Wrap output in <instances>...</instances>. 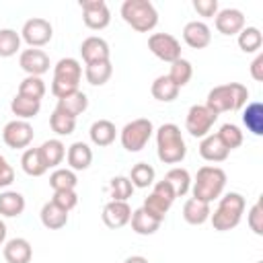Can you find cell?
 I'll use <instances>...</instances> for the list:
<instances>
[{
  "instance_id": "1",
  "label": "cell",
  "mask_w": 263,
  "mask_h": 263,
  "mask_svg": "<svg viewBox=\"0 0 263 263\" xmlns=\"http://www.w3.org/2000/svg\"><path fill=\"white\" fill-rule=\"evenodd\" d=\"M247 99H249V90H247L245 84L228 82V84L214 86L208 92L205 107L212 113L220 115V113H228V111H240L247 105Z\"/></svg>"
},
{
  "instance_id": "2",
  "label": "cell",
  "mask_w": 263,
  "mask_h": 263,
  "mask_svg": "<svg viewBox=\"0 0 263 263\" xmlns=\"http://www.w3.org/2000/svg\"><path fill=\"white\" fill-rule=\"evenodd\" d=\"M226 187V173L220 166L205 164L197 171L195 179H191V195L199 201L212 203L214 199H220L222 191Z\"/></svg>"
},
{
  "instance_id": "3",
  "label": "cell",
  "mask_w": 263,
  "mask_h": 263,
  "mask_svg": "<svg viewBox=\"0 0 263 263\" xmlns=\"http://www.w3.org/2000/svg\"><path fill=\"white\" fill-rule=\"evenodd\" d=\"M156 154H158V160L164 164H179L185 158L187 146L179 125L162 123L156 129Z\"/></svg>"
},
{
  "instance_id": "4",
  "label": "cell",
  "mask_w": 263,
  "mask_h": 263,
  "mask_svg": "<svg viewBox=\"0 0 263 263\" xmlns=\"http://www.w3.org/2000/svg\"><path fill=\"white\" fill-rule=\"evenodd\" d=\"M242 214H245V197L236 191H230L226 195H220L218 208L210 216V222H212L214 230L226 232L240 224Z\"/></svg>"
},
{
  "instance_id": "5",
  "label": "cell",
  "mask_w": 263,
  "mask_h": 263,
  "mask_svg": "<svg viewBox=\"0 0 263 263\" xmlns=\"http://www.w3.org/2000/svg\"><path fill=\"white\" fill-rule=\"evenodd\" d=\"M82 78V66L76 58H62L53 66V80H51V92L58 99H64L78 90Z\"/></svg>"
},
{
  "instance_id": "6",
  "label": "cell",
  "mask_w": 263,
  "mask_h": 263,
  "mask_svg": "<svg viewBox=\"0 0 263 263\" xmlns=\"http://www.w3.org/2000/svg\"><path fill=\"white\" fill-rule=\"evenodd\" d=\"M121 18L138 33H148L158 25V12L150 0H125L121 4Z\"/></svg>"
},
{
  "instance_id": "7",
  "label": "cell",
  "mask_w": 263,
  "mask_h": 263,
  "mask_svg": "<svg viewBox=\"0 0 263 263\" xmlns=\"http://www.w3.org/2000/svg\"><path fill=\"white\" fill-rule=\"evenodd\" d=\"M154 134V125L150 119L146 117H138L129 123L123 125L121 134H119V140H121V146L127 150V152H140L146 148L148 140L152 138Z\"/></svg>"
},
{
  "instance_id": "8",
  "label": "cell",
  "mask_w": 263,
  "mask_h": 263,
  "mask_svg": "<svg viewBox=\"0 0 263 263\" xmlns=\"http://www.w3.org/2000/svg\"><path fill=\"white\" fill-rule=\"evenodd\" d=\"M53 37V27L49 21L41 18V16H33L29 18L25 25H23V31H21V39L29 45V47H43L51 41Z\"/></svg>"
},
{
  "instance_id": "9",
  "label": "cell",
  "mask_w": 263,
  "mask_h": 263,
  "mask_svg": "<svg viewBox=\"0 0 263 263\" xmlns=\"http://www.w3.org/2000/svg\"><path fill=\"white\" fill-rule=\"evenodd\" d=\"M148 49L162 62H177L181 58V43L171 33H152L148 37Z\"/></svg>"
},
{
  "instance_id": "10",
  "label": "cell",
  "mask_w": 263,
  "mask_h": 263,
  "mask_svg": "<svg viewBox=\"0 0 263 263\" xmlns=\"http://www.w3.org/2000/svg\"><path fill=\"white\" fill-rule=\"evenodd\" d=\"M218 115L212 113L205 105H193L189 111H187V117H185V129L193 136V138H205L212 129V125L216 123Z\"/></svg>"
},
{
  "instance_id": "11",
  "label": "cell",
  "mask_w": 263,
  "mask_h": 263,
  "mask_svg": "<svg viewBox=\"0 0 263 263\" xmlns=\"http://www.w3.org/2000/svg\"><path fill=\"white\" fill-rule=\"evenodd\" d=\"M33 125L29 121H23V119H12L4 125L2 129V140L8 148L12 150H23L27 148L31 142H33Z\"/></svg>"
},
{
  "instance_id": "12",
  "label": "cell",
  "mask_w": 263,
  "mask_h": 263,
  "mask_svg": "<svg viewBox=\"0 0 263 263\" xmlns=\"http://www.w3.org/2000/svg\"><path fill=\"white\" fill-rule=\"evenodd\" d=\"M80 8H82V21L88 29L101 31L109 27L111 10L105 0H80Z\"/></svg>"
},
{
  "instance_id": "13",
  "label": "cell",
  "mask_w": 263,
  "mask_h": 263,
  "mask_svg": "<svg viewBox=\"0 0 263 263\" xmlns=\"http://www.w3.org/2000/svg\"><path fill=\"white\" fill-rule=\"evenodd\" d=\"M18 66L27 72V76H41L49 70V55L43 49H23L18 55Z\"/></svg>"
},
{
  "instance_id": "14",
  "label": "cell",
  "mask_w": 263,
  "mask_h": 263,
  "mask_svg": "<svg viewBox=\"0 0 263 263\" xmlns=\"http://www.w3.org/2000/svg\"><path fill=\"white\" fill-rule=\"evenodd\" d=\"M183 41L191 49H203L212 41V31L203 21H189L183 27Z\"/></svg>"
},
{
  "instance_id": "15",
  "label": "cell",
  "mask_w": 263,
  "mask_h": 263,
  "mask_svg": "<svg viewBox=\"0 0 263 263\" xmlns=\"http://www.w3.org/2000/svg\"><path fill=\"white\" fill-rule=\"evenodd\" d=\"M80 53H82V60L86 64H95V62H107L111 58V49H109V43L103 39V37H97V35H90L82 41L80 45Z\"/></svg>"
},
{
  "instance_id": "16",
  "label": "cell",
  "mask_w": 263,
  "mask_h": 263,
  "mask_svg": "<svg viewBox=\"0 0 263 263\" xmlns=\"http://www.w3.org/2000/svg\"><path fill=\"white\" fill-rule=\"evenodd\" d=\"M103 222L107 228H123L129 218H132V208L127 201H109L105 208H103V214H101Z\"/></svg>"
},
{
  "instance_id": "17",
  "label": "cell",
  "mask_w": 263,
  "mask_h": 263,
  "mask_svg": "<svg viewBox=\"0 0 263 263\" xmlns=\"http://www.w3.org/2000/svg\"><path fill=\"white\" fill-rule=\"evenodd\" d=\"M216 29L222 35H238L245 29V14L238 8H224L216 14Z\"/></svg>"
},
{
  "instance_id": "18",
  "label": "cell",
  "mask_w": 263,
  "mask_h": 263,
  "mask_svg": "<svg viewBox=\"0 0 263 263\" xmlns=\"http://www.w3.org/2000/svg\"><path fill=\"white\" fill-rule=\"evenodd\" d=\"M230 150L222 144V140L218 138V134H208L205 138H201L199 142V156L208 162H224L228 158Z\"/></svg>"
},
{
  "instance_id": "19",
  "label": "cell",
  "mask_w": 263,
  "mask_h": 263,
  "mask_svg": "<svg viewBox=\"0 0 263 263\" xmlns=\"http://www.w3.org/2000/svg\"><path fill=\"white\" fill-rule=\"evenodd\" d=\"M4 259L6 263H29L33 259V247L27 238H10L4 245Z\"/></svg>"
},
{
  "instance_id": "20",
  "label": "cell",
  "mask_w": 263,
  "mask_h": 263,
  "mask_svg": "<svg viewBox=\"0 0 263 263\" xmlns=\"http://www.w3.org/2000/svg\"><path fill=\"white\" fill-rule=\"evenodd\" d=\"M66 160H68V168H72L74 173L86 171L92 162V150L84 142H74L66 152Z\"/></svg>"
},
{
  "instance_id": "21",
  "label": "cell",
  "mask_w": 263,
  "mask_h": 263,
  "mask_svg": "<svg viewBox=\"0 0 263 263\" xmlns=\"http://www.w3.org/2000/svg\"><path fill=\"white\" fill-rule=\"evenodd\" d=\"M210 216H212L210 203L199 201V199H195V197H189V199L185 201V205H183V218H185V222L191 224V226H201V224H205V222L210 220Z\"/></svg>"
},
{
  "instance_id": "22",
  "label": "cell",
  "mask_w": 263,
  "mask_h": 263,
  "mask_svg": "<svg viewBox=\"0 0 263 263\" xmlns=\"http://www.w3.org/2000/svg\"><path fill=\"white\" fill-rule=\"evenodd\" d=\"M88 136H90V142L99 148H105V146H111L115 142V136H117V129H115V123L109 121V119H97L90 129H88Z\"/></svg>"
},
{
  "instance_id": "23",
  "label": "cell",
  "mask_w": 263,
  "mask_h": 263,
  "mask_svg": "<svg viewBox=\"0 0 263 263\" xmlns=\"http://www.w3.org/2000/svg\"><path fill=\"white\" fill-rule=\"evenodd\" d=\"M88 107V97L82 92V90H76L64 99H58V105H55V111L64 113V115H70V117H78L86 111Z\"/></svg>"
},
{
  "instance_id": "24",
  "label": "cell",
  "mask_w": 263,
  "mask_h": 263,
  "mask_svg": "<svg viewBox=\"0 0 263 263\" xmlns=\"http://www.w3.org/2000/svg\"><path fill=\"white\" fill-rule=\"evenodd\" d=\"M39 154L45 168H58L66 158V146L62 140H47L39 146Z\"/></svg>"
},
{
  "instance_id": "25",
  "label": "cell",
  "mask_w": 263,
  "mask_h": 263,
  "mask_svg": "<svg viewBox=\"0 0 263 263\" xmlns=\"http://www.w3.org/2000/svg\"><path fill=\"white\" fill-rule=\"evenodd\" d=\"M39 216H41V224L47 230H60V228H64L68 224V212L62 210L60 205H55L53 201L43 203Z\"/></svg>"
},
{
  "instance_id": "26",
  "label": "cell",
  "mask_w": 263,
  "mask_h": 263,
  "mask_svg": "<svg viewBox=\"0 0 263 263\" xmlns=\"http://www.w3.org/2000/svg\"><path fill=\"white\" fill-rule=\"evenodd\" d=\"M10 111H12V115H16V119L27 121L41 111V101L31 99V97H23L16 92V97L10 101Z\"/></svg>"
},
{
  "instance_id": "27",
  "label": "cell",
  "mask_w": 263,
  "mask_h": 263,
  "mask_svg": "<svg viewBox=\"0 0 263 263\" xmlns=\"http://www.w3.org/2000/svg\"><path fill=\"white\" fill-rule=\"evenodd\" d=\"M129 222H132V230H134L136 234H140V236H150V234H154V232L160 228V224H162L160 220H156V218H152L150 214H146L142 208H138V210L132 212Z\"/></svg>"
},
{
  "instance_id": "28",
  "label": "cell",
  "mask_w": 263,
  "mask_h": 263,
  "mask_svg": "<svg viewBox=\"0 0 263 263\" xmlns=\"http://www.w3.org/2000/svg\"><path fill=\"white\" fill-rule=\"evenodd\" d=\"M25 197L18 191H2L0 193V216L16 218L25 212Z\"/></svg>"
},
{
  "instance_id": "29",
  "label": "cell",
  "mask_w": 263,
  "mask_h": 263,
  "mask_svg": "<svg viewBox=\"0 0 263 263\" xmlns=\"http://www.w3.org/2000/svg\"><path fill=\"white\" fill-rule=\"evenodd\" d=\"M179 86L168 78V76H158V78H154V82H152V86H150V92H152V97L156 99V101H160V103H171V101H175L177 97H179Z\"/></svg>"
},
{
  "instance_id": "30",
  "label": "cell",
  "mask_w": 263,
  "mask_h": 263,
  "mask_svg": "<svg viewBox=\"0 0 263 263\" xmlns=\"http://www.w3.org/2000/svg\"><path fill=\"white\" fill-rule=\"evenodd\" d=\"M111 74H113L111 60H107V62H95V64H86V68H84L86 82L92 84V86H103L105 82H109Z\"/></svg>"
},
{
  "instance_id": "31",
  "label": "cell",
  "mask_w": 263,
  "mask_h": 263,
  "mask_svg": "<svg viewBox=\"0 0 263 263\" xmlns=\"http://www.w3.org/2000/svg\"><path fill=\"white\" fill-rule=\"evenodd\" d=\"M164 181H168V185L173 187V191H175L177 197L187 195L189 189H191V175H189L187 168H181V166H173L164 175Z\"/></svg>"
},
{
  "instance_id": "32",
  "label": "cell",
  "mask_w": 263,
  "mask_h": 263,
  "mask_svg": "<svg viewBox=\"0 0 263 263\" xmlns=\"http://www.w3.org/2000/svg\"><path fill=\"white\" fill-rule=\"evenodd\" d=\"M242 123L253 136H263V105L261 103H249L242 111Z\"/></svg>"
},
{
  "instance_id": "33",
  "label": "cell",
  "mask_w": 263,
  "mask_h": 263,
  "mask_svg": "<svg viewBox=\"0 0 263 263\" xmlns=\"http://www.w3.org/2000/svg\"><path fill=\"white\" fill-rule=\"evenodd\" d=\"M21 166L23 171L29 175V177H41L45 175V164L41 160V154H39V148H27L21 156Z\"/></svg>"
},
{
  "instance_id": "34",
  "label": "cell",
  "mask_w": 263,
  "mask_h": 263,
  "mask_svg": "<svg viewBox=\"0 0 263 263\" xmlns=\"http://www.w3.org/2000/svg\"><path fill=\"white\" fill-rule=\"evenodd\" d=\"M49 185L53 191H74L78 185V179L72 168H55L49 175Z\"/></svg>"
},
{
  "instance_id": "35",
  "label": "cell",
  "mask_w": 263,
  "mask_h": 263,
  "mask_svg": "<svg viewBox=\"0 0 263 263\" xmlns=\"http://www.w3.org/2000/svg\"><path fill=\"white\" fill-rule=\"evenodd\" d=\"M263 45V35L257 27H245L238 33V47L245 53H257Z\"/></svg>"
},
{
  "instance_id": "36",
  "label": "cell",
  "mask_w": 263,
  "mask_h": 263,
  "mask_svg": "<svg viewBox=\"0 0 263 263\" xmlns=\"http://www.w3.org/2000/svg\"><path fill=\"white\" fill-rule=\"evenodd\" d=\"M154 177H156V173H154V168H152L148 162H138V164H134L132 171H129V181H132V185H134V187H140V189H146V187L154 185Z\"/></svg>"
},
{
  "instance_id": "37",
  "label": "cell",
  "mask_w": 263,
  "mask_h": 263,
  "mask_svg": "<svg viewBox=\"0 0 263 263\" xmlns=\"http://www.w3.org/2000/svg\"><path fill=\"white\" fill-rule=\"evenodd\" d=\"M134 185L129 181V177L125 175H117L111 179L109 183V193H111V201H127L134 193Z\"/></svg>"
},
{
  "instance_id": "38",
  "label": "cell",
  "mask_w": 263,
  "mask_h": 263,
  "mask_svg": "<svg viewBox=\"0 0 263 263\" xmlns=\"http://www.w3.org/2000/svg\"><path fill=\"white\" fill-rule=\"evenodd\" d=\"M179 88L181 86H185L189 80H191V76H193V66H191V62L189 60H185V58H179L177 62H173L171 64V72L166 74Z\"/></svg>"
},
{
  "instance_id": "39",
  "label": "cell",
  "mask_w": 263,
  "mask_h": 263,
  "mask_svg": "<svg viewBox=\"0 0 263 263\" xmlns=\"http://www.w3.org/2000/svg\"><path fill=\"white\" fill-rule=\"evenodd\" d=\"M21 49V35L14 29H0V58H12Z\"/></svg>"
},
{
  "instance_id": "40",
  "label": "cell",
  "mask_w": 263,
  "mask_h": 263,
  "mask_svg": "<svg viewBox=\"0 0 263 263\" xmlns=\"http://www.w3.org/2000/svg\"><path fill=\"white\" fill-rule=\"evenodd\" d=\"M45 90H47V88H45V82L41 80V76H27V78H23L21 84H18V95L31 97V99H37V101L43 99Z\"/></svg>"
},
{
  "instance_id": "41",
  "label": "cell",
  "mask_w": 263,
  "mask_h": 263,
  "mask_svg": "<svg viewBox=\"0 0 263 263\" xmlns=\"http://www.w3.org/2000/svg\"><path fill=\"white\" fill-rule=\"evenodd\" d=\"M171 205L173 203H168L166 199H162V197H158L156 193H150L146 199H144V205H142V210L146 212V214H150L152 218H156V220H164V216H166V212L171 210Z\"/></svg>"
},
{
  "instance_id": "42",
  "label": "cell",
  "mask_w": 263,
  "mask_h": 263,
  "mask_svg": "<svg viewBox=\"0 0 263 263\" xmlns=\"http://www.w3.org/2000/svg\"><path fill=\"white\" fill-rule=\"evenodd\" d=\"M218 138L222 140V144H224L228 150L240 148V144H242V140H245L240 127L234 125V123H224V125L220 127V132H218Z\"/></svg>"
},
{
  "instance_id": "43",
  "label": "cell",
  "mask_w": 263,
  "mask_h": 263,
  "mask_svg": "<svg viewBox=\"0 0 263 263\" xmlns=\"http://www.w3.org/2000/svg\"><path fill=\"white\" fill-rule=\"evenodd\" d=\"M49 125L58 136H70L76 129V119L53 109V113L49 115Z\"/></svg>"
},
{
  "instance_id": "44",
  "label": "cell",
  "mask_w": 263,
  "mask_h": 263,
  "mask_svg": "<svg viewBox=\"0 0 263 263\" xmlns=\"http://www.w3.org/2000/svg\"><path fill=\"white\" fill-rule=\"evenodd\" d=\"M247 222H249V228L257 236H263V205H261V201L253 203V208L247 214Z\"/></svg>"
},
{
  "instance_id": "45",
  "label": "cell",
  "mask_w": 263,
  "mask_h": 263,
  "mask_svg": "<svg viewBox=\"0 0 263 263\" xmlns=\"http://www.w3.org/2000/svg\"><path fill=\"white\" fill-rule=\"evenodd\" d=\"M51 201L55 205H60L62 210L70 212V210H74L78 205V195H76V191H53Z\"/></svg>"
},
{
  "instance_id": "46",
  "label": "cell",
  "mask_w": 263,
  "mask_h": 263,
  "mask_svg": "<svg viewBox=\"0 0 263 263\" xmlns=\"http://www.w3.org/2000/svg\"><path fill=\"white\" fill-rule=\"evenodd\" d=\"M193 8L199 16H216L218 14V0H193Z\"/></svg>"
},
{
  "instance_id": "47",
  "label": "cell",
  "mask_w": 263,
  "mask_h": 263,
  "mask_svg": "<svg viewBox=\"0 0 263 263\" xmlns=\"http://www.w3.org/2000/svg\"><path fill=\"white\" fill-rule=\"evenodd\" d=\"M12 181H14V168L8 164L4 156H0V189L12 185Z\"/></svg>"
},
{
  "instance_id": "48",
  "label": "cell",
  "mask_w": 263,
  "mask_h": 263,
  "mask_svg": "<svg viewBox=\"0 0 263 263\" xmlns=\"http://www.w3.org/2000/svg\"><path fill=\"white\" fill-rule=\"evenodd\" d=\"M152 193H156L158 197H162V199H166L168 203H173L175 199H177V195H175V191H173V187L168 185V181H158V183H154V187H152Z\"/></svg>"
},
{
  "instance_id": "49",
  "label": "cell",
  "mask_w": 263,
  "mask_h": 263,
  "mask_svg": "<svg viewBox=\"0 0 263 263\" xmlns=\"http://www.w3.org/2000/svg\"><path fill=\"white\" fill-rule=\"evenodd\" d=\"M251 76L257 82L263 80V53H257V58L253 60V64H251Z\"/></svg>"
},
{
  "instance_id": "50",
  "label": "cell",
  "mask_w": 263,
  "mask_h": 263,
  "mask_svg": "<svg viewBox=\"0 0 263 263\" xmlns=\"http://www.w3.org/2000/svg\"><path fill=\"white\" fill-rule=\"evenodd\" d=\"M123 263H150L146 257H142V255H132V257H127Z\"/></svg>"
},
{
  "instance_id": "51",
  "label": "cell",
  "mask_w": 263,
  "mask_h": 263,
  "mask_svg": "<svg viewBox=\"0 0 263 263\" xmlns=\"http://www.w3.org/2000/svg\"><path fill=\"white\" fill-rule=\"evenodd\" d=\"M4 240H6V224L0 220V245H4Z\"/></svg>"
},
{
  "instance_id": "52",
  "label": "cell",
  "mask_w": 263,
  "mask_h": 263,
  "mask_svg": "<svg viewBox=\"0 0 263 263\" xmlns=\"http://www.w3.org/2000/svg\"><path fill=\"white\" fill-rule=\"evenodd\" d=\"M257 263H263V261H257Z\"/></svg>"
}]
</instances>
